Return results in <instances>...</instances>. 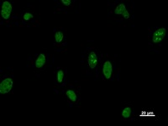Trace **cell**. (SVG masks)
I'll return each mask as SVG.
<instances>
[{"mask_svg":"<svg viewBox=\"0 0 168 126\" xmlns=\"http://www.w3.org/2000/svg\"><path fill=\"white\" fill-rule=\"evenodd\" d=\"M13 80L11 78H7L3 79L0 83V93H8L12 90L13 87Z\"/></svg>","mask_w":168,"mask_h":126,"instance_id":"obj_1","label":"cell"},{"mask_svg":"<svg viewBox=\"0 0 168 126\" xmlns=\"http://www.w3.org/2000/svg\"><path fill=\"white\" fill-rule=\"evenodd\" d=\"M12 5L8 1H4L1 8V15L4 19H8L12 14Z\"/></svg>","mask_w":168,"mask_h":126,"instance_id":"obj_2","label":"cell"},{"mask_svg":"<svg viewBox=\"0 0 168 126\" xmlns=\"http://www.w3.org/2000/svg\"><path fill=\"white\" fill-rule=\"evenodd\" d=\"M166 34V30L165 28H161L155 31L153 34V37H152V41L154 43H160L162 42L164 38H165Z\"/></svg>","mask_w":168,"mask_h":126,"instance_id":"obj_3","label":"cell"},{"mask_svg":"<svg viewBox=\"0 0 168 126\" xmlns=\"http://www.w3.org/2000/svg\"><path fill=\"white\" fill-rule=\"evenodd\" d=\"M112 72H113V66L109 61H106L103 65V74L106 79H109L111 78Z\"/></svg>","mask_w":168,"mask_h":126,"instance_id":"obj_4","label":"cell"},{"mask_svg":"<svg viewBox=\"0 0 168 126\" xmlns=\"http://www.w3.org/2000/svg\"><path fill=\"white\" fill-rule=\"evenodd\" d=\"M114 13H115V15H123L124 18H125V19L129 18V12L127 11L125 5L123 4V3H120V4H119V5L116 7V9H115V10H114Z\"/></svg>","mask_w":168,"mask_h":126,"instance_id":"obj_5","label":"cell"},{"mask_svg":"<svg viewBox=\"0 0 168 126\" xmlns=\"http://www.w3.org/2000/svg\"><path fill=\"white\" fill-rule=\"evenodd\" d=\"M87 62H88V66H89L91 69H94L96 67L97 64H98V57H97L96 52L91 51L89 55H88Z\"/></svg>","mask_w":168,"mask_h":126,"instance_id":"obj_6","label":"cell"},{"mask_svg":"<svg viewBox=\"0 0 168 126\" xmlns=\"http://www.w3.org/2000/svg\"><path fill=\"white\" fill-rule=\"evenodd\" d=\"M45 61H46V57H45V54H43V53L40 54L38 58H37L36 61V68H39V69L40 68H41L42 66L45 64Z\"/></svg>","mask_w":168,"mask_h":126,"instance_id":"obj_7","label":"cell"},{"mask_svg":"<svg viewBox=\"0 0 168 126\" xmlns=\"http://www.w3.org/2000/svg\"><path fill=\"white\" fill-rule=\"evenodd\" d=\"M66 96L67 97V98H68L72 102H76V101H77V99H78L77 94H76V93L74 92V91H72V90L66 91Z\"/></svg>","mask_w":168,"mask_h":126,"instance_id":"obj_8","label":"cell"},{"mask_svg":"<svg viewBox=\"0 0 168 126\" xmlns=\"http://www.w3.org/2000/svg\"><path fill=\"white\" fill-rule=\"evenodd\" d=\"M132 114V110L129 107H126L123 109V112H122V117L124 119H128V118L130 117V115Z\"/></svg>","mask_w":168,"mask_h":126,"instance_id":"obj_9","label":"cell"},{"mask_svg":"<svg viewBox=\"0 0 168 126\" xmlns=\"http://www.w3.org/2000/svg\"><path fill=\"white\" fill-rule=\"evenodd\" d=\"M63 38H64V35L61 31H57V33L55 34V40L57 43H61L62 42Z\"/></svg>","mask_w":168,"mask_h":126,"instance_id":"obj_10","label":"cell"},{"mask_svg":"<svg viewBox=\"0 0 168 126\" xmlns=\"http://www.w3.org/2000/svg\"><path fill=\"white\" fill-rule=\"evenodd\" d=\"M57 78L58 83H61V82H62L63 79H64V72H63L62 70H59V71L57 72Z\"/></svg>","mask_w":168,"mask_h":126,"instance_id":"obj_11","label":"cell"},{"mask_svg":"<svg viewBox=\"0 0 168 126\" xmlns=\"http://www.w3.org/2000/svg\"><path fill=\"white\" fill-rule=\"evenodd\" d=\"M33 18V15L32 14H30V13L29 12H26V13H24V20H30V19H32Z\"/></svg>","mask_w":168,"mask_h":126,"instance_id":"obj_12","label":"cell"},{"mask_svg":"<svg viewBox=\"0 0 168 126\" xmlns=\"http://www.w3.org/2000/svg\"><path fill=\"white\" fill-rule=\"evenodd\" d=\"M61 3L64 4V5H66V6H69L71 3H72V1L71 0H61Z\"/></svg>","mask_w":168,"mask_h":126,"instance_id":"obj_13","label":"cell"}]
</instances>
